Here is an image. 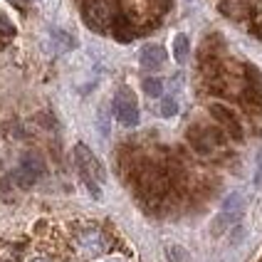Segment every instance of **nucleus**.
Instances as JSON below:
<instances>
[{
	"label": "nucleus",
	"mask_w": 262,
	"mask_h": 262,
	"mask_svg": "<svg viewBox=\"0 0 262 262\" xmlns=\"http://www.w3.org/2000/svg\"><path fill=\"white\" fill-rule=\"evenodd\" d=\"M74 163H77L79 178L84 181L89 193L94 198H102V183H104V178H106L102 161L97 159L84 144H77L74 146Z\"/></svg>",
	"instance_id": "1"
},
{
	"label": "nucleus",
	"mask_w": 262,
	"mask_h": 262,
	"mask_svg": "<svg viewBox=\"0 0 262 262\" xmlns=\"http://www.w3.org/2000/svg\"><path fill=\"white\" fill-rule=\"evenodd\" d=\"M225 139H228V134L220 129V126H190L188 129V141L190 146L201 154V156H208V154H213L218 146L225 144Z\"/></svg>",
	"instance_id": "2"
},
{
	"label": "nucleus",
	"mask_w": 262,
	"mask_h": 262,
	"mask_svg": "<svg viewBox=\"0 0 262 262\" xmlns=\"http://www.w3.org/2000/svg\"><path fill=\"white\" fill-rule=\"evenodd\" d=\"M114 117H117V121L121 124V126H126V129H131V126H136L139 124V119H141V114H139V102H136V97H134V92H131L129 87H121L114 94Z\"/></svg>",
	"instance_id": "3"
},
{
	"label": "nucleus",
	"mask_w": 262,
	"mask_h": 262,
	"mask_svg": "<svg viewBox=\"0 0 262 262\" xmlns=\"http://www.w3.org/2000/svg\"><path fill=\"white\" fill-rule=\"evenodd\" d=\"M82 13H84V23L92 30H99V32L109 28L114 15H117L109 0H84L82 3Z\"/></svg>",
	"instance_id": "4"
},
{
	"label": "nucleus",
	"mask_w": 262,
	"mask_h": 262,
	"mask_svg": "<svg viewBox=\"0 0 262 262\" xmlns=\"http://www.w3.org/2000/svg\"><path fill=\"white\" fill-rule=\"evenodd\" d=\"M45 173V163L37 154H25L15 168V183L20 188H32Z\"/></svg>",
	"instance_id": "5"
},
{
	"label": "nucleus",
	"mask_w": 262,
	"mask_h": 262,
	"mask_svg": "<svg viewBox=\"0 0 262 262\" xmlns=\"http://www.w3.org/2000/svg\"><path fill=\"white\" fill-rule=\"evenodd\" d=\"M208 112H210V117L215 119V124H218L230 139L243 141V124H240V119L235 117V112L230 106H225V104H220V102H213L208 106Z\"/></svg>",
	"instance_id": "6"
},
{
	"label": "nucleus",
	"mask_w": 262,
	"mask_h": 262,
	"mask_svg": "<svg viewBox=\"0 0 262 262\" xmlns=\"http://www.w3.org/2000/svg\"><path fill=\"white\" fill-rule=\"evenodd\" d=\"M139 62H141V67L144 70H159L163 67V62H166V50L161 47V45H144L141 47V55H139Z\"/></svg>",
	"instance_id": "7"
},
{
	"label": "nucleus",
	"mask_w": 262,
	"mask_h": 262,
	"mask_svg": "<svg viewBox=\"0 0 262 262\" xmlns=\"http://www.w3.org/2000/svg\"><path fill=\"white\" fill-rule=\"evenodd\" d=\"M112 32H114V37H117L119 42H129L134 40V25H131L129 17H124V15H114V20H112Z\"/></svg>",
	"instance_id": "8"
},
{
	"label": "nucleus",
	"mask_w": 262,
	"mask_h": 262,
	"mask_svg": "<svg viewBox=\"0 0 262 262\" xmlns=\"http://www.w3.org/2000/svg\"><path fill=\"white\" fill-rule=\"evenodd\" d=\"M243 102L248 109H257L262 112V79L257 82H248V87L243 89Z\"/></svg>",
	"instance_id": "9"
},
{
	"label": "nucleus",
	"mask_w": 262,
	"mask_h": 262,
	"mask_svg": "<svg viewBox=\"0 0 262 262\" xmlns=\"http://www.w3.org/2000/svg\"><path fill=\"white\" fill-rule=\"evenodd\" d=\"M237 218H240V215H235V213H225V210H223L220 215H215L213 225H210V228H213V235L218 237V235H223L225 230H230L235 223H237Z\"/></svg>",
	"instance_id": "10"
},
{
	"label": "nucleus",
	"mask_w": 262,
	"mask_h": 262,
	"mask_svg": "<svg viewBox=\"0 0 262 262\" xmlns=\"http://www.w3.org/2000/svg\"><path fill=\"white\" fill-rule=\"evenodd\" d=\"M188 52H190V40H188V35H176V40H173V59L178 62V64H183L186 59H188Z\"/></svg>",
	"instance_id": "11"
},
{
	"label": "nucleus",
	"mask_w": 262,
	"mask_h": 262,
	"mask_svg": "<svg viewBox=\"0 0 262 262\" xmlns=\"http://www.w3.org/2000/svg\"><path fill=\"white\" fill-rule=\"evenodd\" d=\"M243 208H245V195H243V193H230V195L223 201V210H225V213H235V215H240V213H243Z\"/></svg>",
	"instance_id": "12"
},
{
	"label": "nucleus",
	"mask_w": 262,
	"mask_h": 262,
	"mask_svg": "<svg viewBox=\"0 0 262 262\" xmlns=\"http://www.w3.org/2000/svg\"><path fill=\"white\" fill-rule=\"evenodd\" d=\"M144 92H146V97H161L163 94V82H161L159 77H146L144 79Z\"/></svg>",
	"instance_id": "13"
},
{
	"label": "nucleus",
	"mask_w": 262,
	"mask_h": 262,
	"mask_svg": "<svg viewBox=\"0 0 262 262\" xmlns=\"http://www.w3.org/2000/svg\"><path fill=\"white\" fill-rule=\"evenodd\" d=\"M176 112H178V102H176L173 97H163V102H161V117L171 119V117H176Z\"/></svg>",
	"instance_id": "14"
},
{
	"label": "nucleus",
	"mask_w": 262,
	"mask_h": 262,
	"mask_svg": "<svg viewBox=\"0 0 262 262\" xmlns=\"http://www.w3.org/2000/svg\"><path fill=\"white\" fill-rule=\"evenodd\" d=\"M168 262H188V255H186V250L173 245V248H168Z\"/></svg>",
	"instance_id": "15"
},
{
	"label": "nucleus",
	"mask_w": 262,
	"mask_h": 262,
	"mask_svg": "<svg viewBox=\"0 0 262 262\" xmlns=\"http://www.w3.org/2000/svg\"><path fill=\"white\" fill-rule=\"evenodd\" d=\"M0 35L3 37H13L15 35V25L5 17V13H0Z\"/></svg>",
	"instance_id": "16"
},
{
	"label": "nucleus",
	"mask_w": 262,
	"mask_h": 262,
	"mask_svg": "<svg viewBox=\"0 0 262 262\" xmlns=\"http://www.w3.org/2000/svg\"><path fill=\"white\" fill-rule=\"evenodd\" d=\"M52 35H55V40H59V42L64 45L67 50H72L74 45H77V42H74V40H72V37H70L67 32H62V30H52Z\"/></svg>",
	"instance_id": "17"
},
{
	"label": "nucleus",
	"mask_w": 262,
	"mask_h": 262,
	"mask_svg": "<svg viewBox=\"0 0 262 262\" xmlns=\"http://www.w3.org/2000/svg\"><path fill=\"white\" fill-rule=\"evenodd\" d=\"M10 3H13L15 8H25V5H23V0H10Z\"/></svg>",
	"instance_id": "18"
},
{
	"label": "nucleus",
	"mask_w": 262,
	"mask_h": 262,
	"mask_svg": "<svg viewBox=\"0 0 262 262\" xmlns=\"http://www.w3.org/2000/svg\"><path fill=\"white\" fill-rule=\"evenodd\" d=\"M156 3H159L161 8H168V3H171V0H156Z\"/></svg>",
	"instance_id": "19"
},
{
	"label": "nucleus",
	"mask_w": 262,
	"mask_h": 262,
	"mask_svg": "<svg viewBox=\"0 0 262 262\" xmlns=\"http://www.w3.org/2000/svg\"><path fill=\"white\" fill-rule=\"evenodd\" d=\"M32 262H47V260H42V257H37V260H32Z\"/></svg>",
	"instance_id": "20"
}]
</instances>
